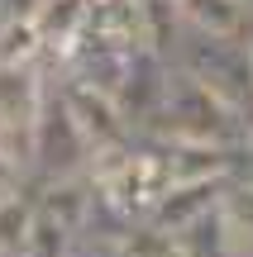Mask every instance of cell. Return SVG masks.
Masks as SVG:
<instances>
[{"label": "cell", "instance_id": "10", "mask_svg": "<svg viewBox=\"0 0 253 257\" xmlns=\"http://www.w3.org/2000/svg\"><path fill=\"white\" fill-rule=\"evenodd\" d=\"M134 214L96 181V195H91V210H86V229H81V243H124L134 229Z\"/></svg>", "mask_w": 253, "mask_h": 257}, {"label": "cell", "instance_id": "16", "mask_svg": "<svg viewBox=\"0 0 253 257\" xmlns=\"http://www.w3.org/2000/svg\"><path fill=\"white\" fill-rule=\"evenodd\" d=\"M5 10H10V19H34L43 10V0H5Z\"/></svg>", "mask_w": 253, "mask_h": 257}, {"label": "cell", "instance_id": "18", "mask_svg": "<svg viewBox=\"0 0 253 257\" xmlns=\"http://www.w3.org/2000/svg\"><path fill=\"white\" fill-rule=\"evenodd\" d=\"M248 48H253V24H248Z\"/></svg>", "mask_w": 253, "mask_h": 257}, {"label": "cell", "instance_id": "14", "mask_svg": "<svg viewBox=\"0 0 253 257\" xmlns=\"http://www.w3.org/2000/svg\"><path fill=\"white\" fill-rule=\"evenodd\" d=\"M76 248H81V238H76V233L67 229L62 219H53L48 210L34 214V229H29L24 257H72Z\"/></svg>", "mask_w": 253, "mask_h": 257}, {"label": "cell", "instance_id": "2", "mask_svg": "<svg viewBox=\"0 0 253 257\" xmlns=\"http://www.w3.org/2000/svg\"><path fill=\"white\" fill-rule=\"evenodd\" d=\"M172 62L187 67L196 81H206L220 100H229L253 124V48H248V34H206V29L187 24Z\"/></svg>", "mask_w": 253, "mask_h": 257}, {"label": "cell", "instance_id": "21", "mask_svg": "<svg viewBox=\"0 0 253 257\" xmlns=\"http://www.w3.org/2000/svg\"><path fill=\"white\" fill-rule=\"evenodd\" d=\"M0 257H5V252H0Z\"/></svg>", "mask_w": 253, "mask_h": 257}, {"label": "cell", "instance_id": "8", "mask_svg": "<svg viewBox=\"0 0 253 257\" xmlns=\"http://www.w3.org/2000/svg\"><path fill=\"white\" fill-rule=\"evenodd\" d=\"M86 38L120 43V48H143V0H91Z\"/></svg>", "mask_w": 253, "mask_h": 257}, {"label": "cell", "instance_id": "17", "mask_svg": "<svg viewBox=\"0 0 253 257\" xmlns=\"http://www.w3.org/2000/svg\"><path fill=\"white\" fill-rule=\"evenodd\" d=\"M10 24V10H5V0H0V29H5Z\"/></svg>", "mask_w": 253, "mask_h": 257}, {"label": "cell", "instance_id": "11", "mask_svg": "<svg viewBox=\"0 0 253 257\" xmlns=\"http://www.w3.org/2000/svg\"><path fill=\"white\" fill-rule=\"evenodd\" d=\"M182 34H187L182 0H143V48H153V53H162L172 62Z\"/></svg>", "mask_w": 253, "mask_h": 257}, {"label": "cell", "instance_id": "13", "mask_svg": "<svg viewBox=\"0 0 253 257\" xmlns=\"http://www.w3.org/2000/svg\"><path fill=\"white\" fill-rule=\"evenodd\" d=\"M48 62V38L38 19H10L0 29V67H43Z\"/></svg>", "mask_w": 253, "mask_h": 257}, {"label": "cell", "instance_id": "5", "mask_svg": "<svg viewBox=\"0 0 253 257\" xmlns=\"http://www.w3.org/2000/svg\"><path fill=\"white\" fill-rule=\"evenodd\" d=\"M167 81H172V62L162 53H153V48H139L129 76H124V86H120V95H115L124 119L134 124V134H148L153 119L162 114V105H167Z\"/></svg>", "mask_w": 253, "mask_h": 257}, {"label": "cell", "instance_id": "19", "mask_svg": "<svg viewBox=\"0 0 253 257\" xmlns=\"http://www.w3.org/2000/svg\"><path fill=\"white\" fill-rule=\"evenodd\" d=\"M248 15H253V0H248Z\"/></svg>", "mask_w": 253, "mask_h": 257}, {"label": "cell", "instance_id": "6", "mask_svg": "<svg viewBox=\"0 0 253 257\" xmlns=\"http://www.w3.org/2000/svg\"><path fill=\"white\" fill-rule=\"evenodd\" d=\"M34 19H38V29H43V38H48V67L67 72V62H72V57L81 53V43H86L91 0H43V10H38Z\"/></svg>", "mask_w": 253, "mask_h": 257}, {"label": "cell", "instance_id": "20", "mask_svg": "<svg viewBox=\"0 0 253 257\" xmlns=\"http://www.w3.org/2000/svg\"><path fill=\"white\" fill-rule=\"evenodd\" d=\"M248 148H253V138H248Z\"/></svg>", "mask_w": 253, "mask_h": 257}, {"label": "cell", "instance_id": "1", "mask_svg": "<svg viewBox=\"0 0 253 257\" xmlns=\"http://www.w3.org/2000/svg\"><path fill=\"white\" fill-rule=\"evenodd\" d=\"M148 138H162V143H248L253 124L229 100H220L206 81H196L187 67L172 62L167 105L153 119Z\"/></svg>", "mask_w": 253, "mask_h": 257}, {"label": "cell", "instance_id": "15", "mask_svg": "<svg viewBox=\"0 0 253 257\" xmlns=\"http://www.w3.org/2000/svg\"><path fill=\"white\" fill-rule=\"evenodd\" d=\"M34 214H38V200L34 195H10L5 205H0V252L5 257H19L29 243V229H34Z\"/></svg>", "mask_w": 253, "mask_h": 257}, {"label": "cell", "instance_id": "4", "mask_svg": "<svg viewBox=\"0 0 253 257\" xmlns=\"http://www.w3.org/2000/svg\"><path fill=\"white\" fill-rule=\"evenodd\" d=\"M57 86H62L67 105H72V114L81 119L86 138L96 143V153H105V148H129L134 138V124L124 119L120 100H115L110 91H101L96 81H86L81 72H57Z\"/></svg>", "mask_w": 253, "mask_h": 257}, {"label": "cell", "instance_id": "7", "mask_svg": "<svg viewBox=\"0 0 253 257\" xmlns=\"http://www.w3.org/2000/svg\"><path fill=\"white\" fill-rule=\"evenodd\" d=\"M229 181H234V176H201V181H177L167 195H162V205L153 210V224H158V229H172V233L187 229L196 214L215 210V205L225 200Z\"/></svg>", "mask_w": 253, "mask_h": 257}, {"label": "cell", "instance_id": "3", "mask_svg": "<svg viewBox=\"0 0 253 257\" xmlns=\"http://www.w3.org/2000/svg\"><path fill=\"white\" fill-rule=\"evenodd\" d=\"M91 162H96V143L86 138V128L72 114L62 86H57V72H53L43 105H38V119H34V181H29L24 195H34L43 181H57V176L91 172Z\"/></svg>", "mask_w": 253, "mask_h": 257}, {"label": "cell", "instance_id": "12", "mask_svg": "<svg viewBox=\"0 0 253 257\" xmlns=\"http://www.w3.org/2000/svg\"><path fill=\"white\" fill-rule=\"evenodd\" d=\"M182 15L191 29H206V34H248L253 24L248 0H182Z\"/></svg>", "mask_w": 253, "mask_h": 257}, {"label": "cell", "instance_id": "9", "mask_svg": "<svg viewBox=\"0 0 253 257\" xmlns=\"http://www.w3.org/2000/svg\"><path fill=\"white\" fill-rule=\"evenodd\" d=\"M134 53H139V48H120V43H96V38H86L81 53L67 62V72H81L86 81H96L101 91L120 95L124 76H129V67H134Z\"/></svg>", "mask_w": 253, "mask_h": 257}]
</instances>
